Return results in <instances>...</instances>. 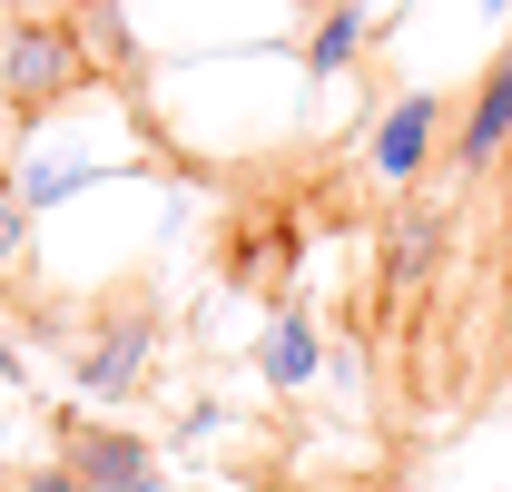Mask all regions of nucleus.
I'll use <instances>...</instances> for the list:
<instances>
[{"label":"nucleus","mask_w":512,"mask_h":492,"mask_svg":"<svg viewBox=\"0 0 512 492\" xmlns=\"http://www.w3.org/2000/svg\"><path fill=\"white\" fill-rule=\"evenodd\" d=\"M79 69H89L79 20H20L10 50H0V99H10V109H50V99L79 89Z\"/></svg>","instance_id":"f257e3e1"},{"label":"nucleus","mask_w":512,"mask_h":492,"mask_svg":"<svg viewBox=\"0 0 512 492\" xmlns=\"http://www.w3.org/2000/svg\"><path fill=\"white\" fill-rule=\"evenodd\" d=\"M444 138H453V128H444V99H434V89H404V99L375 119V138H365V168H375L384 187H414V178H424V158H434Z\"/></svg>","instance_id":"f03ea898"},{"label":"nucleus","mask_w":512,"mask_h":492,"mask_svg":"<svg viewBox=\"0 0 512 492\" xmlns=\"http://www.w3.org/2000/svg\"><path fill=\"white\" fill-rule=\"evenodd\" d=\"M69 463H79V492H168L158 443H148V433H119V424L69 433Z\"/></svg>","instance_id":"7ed1b4c3"},{"label":"nucleus","mask_w":512,"mask_h":492,"mask_svg":"<svg viewBox=\"0 0 512 492\" xmlns=\"http://www.w3.org/2000/svg\"><path fill=\"white\" fill-rule=\"evenodd\" d=\"M148 355H158V315H119V325L79 355V394H89V404L138 394V384H148Z\"/></svg>","instance_id":"20e7f679"},{"label":"nucleus","mask_w":512,"mask_h":492,"mask_svg":"<svg viewBox=\"0 0 512 492\" xmlns=\"http://www.w3.org/2000/svg\"><path fill=\"white\" fill-rule=\"evenodd\" d=\"M256 365H266V384H276V394H306V384H316V365H325L316 315H306V306H276L266 345H256Z\"/></svg>","instance_id":"39448f33"},{"label":"nucleus","mask_w":512,"mask_h":492,"mask_svg":"<svg viewBox=\"0 0 512 492\" xmlns=\"http://www.w3.org/2000/svg\"><path fill=\"white\" fill-rule=\"evenodd\" d=\"M365 30H375V10L365 0H335L316 30H306V69L316 79H335V69H355V50H365Z\"/></svg>","instance_id":"423d86ee"},{"label":"nucleus","mask_w":512,"mask_h":492,"mask_svg":"<svg viewBox=\"0 0 512 492\" xmlns=\"http://www.w3.org/2000/svg\"><path fill=\"white\" fill-rule=\"evenodd\" d=\"M424 256H434V217L414 207V217H404V237H394V286H414V276H424Z\"/></svg>","instance_id":"0eeeda50"},{"label":"nucleus","mask_w":512,"mask_h":492,"mask_svg":"<svg viewBox=\"0 0 512 492\" xmlns=\"http://www.w3.org/2000/svg\"><path fill=\"white\" fill-rule=\"evenodd\" d=\"M30 217H40V207L20 197V178H0V266L20 256V237H30Z\"/></svg>","instance_id":"6e6552de"},{"label":"nucleus","mask_w":512,"mask_h":492,"mask_svg":"<svg viewBox=\"0 0 512 492\" xmlns=\"http://www.w3.org/2000/svg\"><path fill=\"white\" fill-rule=\"evenodd\" d=\"M20 492H79V463H69V453H60V463H40V473H30V483H20Z\"/></svg>","instance_id":"1a4fd4ad"},{"label":"nucleus","mask_w":512,"mask_h":492,"mask_svg":"<svg viewBox=\"0 0 512 492\" xmlns=\"http://www.w3.org/2000/svg\"><path fill=\"white\" fill-rule=\"evenodd\" d=\"M0 384H20V355H10V345H0Z\"/></svg>","instance_id":"9d476101"},{"label":"nucleus","mask_w":512,"mask_h":492,"mask_svg":"<svg viewBox=\"0 0 512 492\" xmlns=\"http://www.w3.org/2000/svg\"><path fill=\"white\" fill-rule=\"evenodd\" d=\"M0 473H10V424H0Z\"/></svg>","instance_id":"9b49d317"}]
</instances>
